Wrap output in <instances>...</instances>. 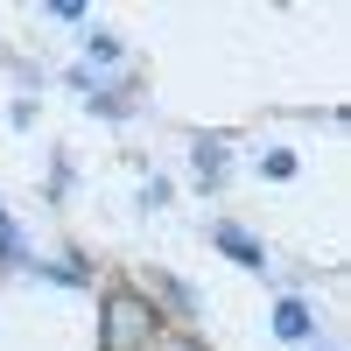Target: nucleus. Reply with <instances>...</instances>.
Returning a JSON list of instances; mask_svg holds the SVG:
<instances>
[{"instance_id": "nucleus-1", "label": "nucleus", "mask_w": 351, "mask_h": 351, "mask_svg": "<svg viewBox=\"0 0 351 351\" xmlns=\"http://www.w3.org/2000/svg\"><path fill=\"white\" fill-rule=\"evenodd\" d=\"M106 344H112V351L148 344V309H141L134 295H112V302H106Z\"/></svg>"}, {"instance_id": "nucleus-2", "label": "nucleus", "mask_w": 351, "mask_h": 351, "mask_svg": "<svg viewBox=\"0 0 351 351\" xmlns=\"http://www.w3.org/2000/svg\"><path fill=\"white\" fill-rule=\"evenodd\" d=\"M274 337H281V344H309V337H316V316H309V302L281 295V302H274Z\"/></svg>"}, {"instance_id": "nucleus-3", "label": "nucleus", "mask_w": 351, "mask_h": 351, "mask_svg": "<svg viewBox=\"0 0 351 351\" xmlns=\"http://www.w3.org/2000/svg\"><path fill=\"white\" fill-rule=\"evenodd\" d=\"M211 239H218V253H225V260H239V267H267V253H260V239H253L246 225H218Z\"/></svg>"}, {"instance_id": "nucleus-4", "label": "nucleus", "mask_w": 351, "mask_h": 351, "mask_svg": "<svg viewBox=\"0 0 351 351\" xmlns=\"http://www.w3.org/2000/svg\"><path fill=\"white\" fill-rule=\"evenodd\" d=\"M84 56H92V64H84L92 77H106V71H120V64H127V49L112 43V36H92V49H84Z\"/></svg>"}, {"instance_id": "nucleus-5", "label": "nucleus", "mask_w": 351, "mask_h": 351, "mask_svg": "<svg viewBox=\"0 0 351 351\" xmlns=\"http://www.w3.org/2000/svg\"><path fill=\"white\" fill-rule=\"evenodd\" d=\"M197 176H204V190L225 183V148H218V141H197Z\"/></svg>"}, {"instance_id": "nucleus-6", "label": "nucleus", "mask_w": 351, "mask_h": 351, "mask_svg": "<svg viewBox=\"0 0 351 351\" xmlns=\"http://www.w3.org/2000/svg\"><path fill=\"white\" fill-rule=\"evenodd\" d=\"M260 176H274V183H288V176H295V155H288V148H267V155H260Z\"/></svg>"}, {"instance_id": "nucleus-7", "label": "nucleus", "mask_w": 351, "mask_h": 351, "mask_svg": "<svg viewBox=\"0 0 351 351\" xmlns=\"http://www.w3.org/2000/svg\"><path fill=\"white\" fill-rule=\"evenodd\" d=\"M49 14H56V21H71V28H77V21H84V0H49Z\"/></svg>"}]
</instances>
